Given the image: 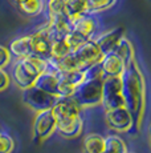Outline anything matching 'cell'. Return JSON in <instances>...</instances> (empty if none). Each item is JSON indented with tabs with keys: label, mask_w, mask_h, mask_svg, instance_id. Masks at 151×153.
Listing matches in <instances>:
<instances>
[{
	"label": "cell",
	"mask_w": 151,
	"mask_h": 153,
	"mask_svg": "<svg viewBox=\"0 0 151 153\" xmlns=\"http://www.w3.org/2000/svg\"><path fill=\"white\" fill-rule=\"evenodd\" d=\"M86 1H88L89 13H94L109 10L110 7H113L117 3V0H86Z\"/></svg>",
	"instance_id": "cell-23"
},
{
	"label": "cell",
	"mask_w": 151,
	"mask_h": 153,
	"mask_svg": "<svg viewBox=\"0 0 151 153\" xmlns=\"http://www.w3.org/2000/svg\"><path fill=\"white\" fill-rule=\"evenodd\" d=\"M48 68V61L36 55H28L20 57L13 69V80L16 85L21 89L33 85L34 80L41 72Z\"/></svg>",
	"instance_id": "cell-3"
},
{
	"label": "cell",
	"mask_w": 151,
	"mask_h": 153,
	"mask_svg": "<svg viewBox=\"0 0 151 153\" xmlns=\"http://www.w3.org/2000/svg\"><path fill=\"white\" fill-rule=\"evenodd\" d=\"M85 153H102L105 149V139L98 133H90L84 139Z\"/></svg>",
	"instance_id": "cell-19"
},
{
	"label": "cell",
	"mask_w": 151,
	"mask_h": 153,
	"mask_svg": "<svg viewBox=\"0 0 151 153\" xmlns=\"http://www.w3.org/2000/svg\"><path fill=\"white\" fill-rule=\"evenodd\" d=\"M101 67L103 71V77H113V76L122 75V72L126 68V63L115 52H109L103 55L101 60Z\"/></svg>",
	"instance_id": "cell-14"
},
{
	"label": "cell",
	"mask_w": 151,
	"mask_h": 153,
	"mask_svg": "<svg viewBox=\"0 0 151 153\" xmlns=\"http://www.w3.org/2000/svg\"><path fill=\"white\" fill-rule=\"evenodd\" d=\"M127 153H129V152H127Z\"/></svg>",
	"instance_id": "cell-32"
},
{
	"label": "cell",
	"mask_w": 151,
	"mask_h": 153,
	"mask_svg": "<svg viewBox=\"0 0 151 153\" xmlns=\"http://www.w3.org/2000/svg\"><path fill=\"white\" fill-rule=\"evenodd\" d=\"M73 55L78 63L80 71H85L93 64L100 63L103 57L102 52L98 48L94 39H89L86 42H84L81 45H78L73 51Z\"/></svg>",
	"instance_id": "cell-7"
},
{
	"label": "cell",
	"mask_w": 151,
	"mask_h": 153,
	"mask_svg": "<svg viewBox=\"0 0 151 153\" xmlns=\"http://www.w3.org/2000/svg\"><path fill=\"white\" fill-rule=\"evenodd\" d=\"M13 141L7 134L0 133V153H11L13 149Z\"/></svg>",
	"instance_id": "cell-26"
},
{
	"label": "cell",
	"mask_w": 151,
	"mask_h": 153,
	"mask_svg": "<svg viewBox=\"0 0 151 153\" xmlns=\"http://www.w3.org/2000/svg\"><path fill=\"white\" fill-rule=\"evenodd\" d=\"M59 77V96L65 97V96H72L78 84L84 81L85 73L84 71H61L57 72Z\"/></svg>",
	"instance_id": "cell-9"
},
{
	"label": "cell",
	"mask_w": 151,
	"mask_h": 153,
	"mask_svg": "<svg viewBox=\"0 0 151 153\" xmlns=\"http://www.w3.org/2000/svg\"><path fill=\"white\" fill-rule=\"evenodd\" d=\"M101 104H102L105 112L125 105V100L123 96H122V83L119 76L103 77Z\"/></svg>",
	"instance_id": "cell-5"
},
{
	"label": "cell",
	"mask_w": 151,
	"mask_h": 153,
	"mask_svg": "<svg viewBox=\"0 0 151 153\" xmlns=\"http://www.w3.org/2000/svg\"><path fill=\"white\" fill-rule=\"evenodd\" d=\"M59 97L60 96L45 92V91L34 87V85H31V87L23 89V101H24V104L27 107H29L32 111H34L36 113L45 109H51L56 104Z\"/></svg>",
	"instance_id": "cell-6"
},
{
	"label": "cell",
	"mask_w": 151,
	"mask_h": 153,
	"mask_svg": "<svg viewBox=\"0 0 151 153\" xmlns=\"http://www.w3.org/2000/svg\"><path fill=\"white\" fill-rule=\"evenodd\" d=\"M13 3H15V5H17V4H20V3H23V1H25V0H12Z\"/></svg>",
	"instance_id": "cell-29"
},
{
	"label": "cell",
	"mask_w": 151,
	"mask_h": 153,
	"mask_svg": "<svg viewBox=\"0 0 151 153\" xmlns=\"http://www.w3.org/2000/svg\"><path fill=\"white\" fill-rule=\"evenodd\" d=\"M16 7L23 15L29 16V17H33V16L40 15L43 11H44L45 1L44 0H25V1L17 4Z\"/></svg>",
	"instance_id": "cell-18"
},
{
	"label": "cell",
	"mask_w": 151,
	"mask_h": 153,
	"mask_svg": "<svg viewBox=\"0 0 151 153\" xmlns=\"http://www.w3.org/2000/svg\"><path fill=\"white\" fill-rule=\"evenodd\" d=\"M56 121V131L62 137H76L82 131L81 107L72 96L59 97L56 104L51 108Z\"/></svg>",
	"instance_id": "cell-2"
},
{
	"label": "cell",
	"mask_w": 151,
	"mask_h": 153,
	"mask_svg": "<svg viewBox=\"0 0 151 153\" xmlns=\"http://www.w3.org/2000/svg\"><path fill=\"white\" fill-rule=\"evenodd\" d=\"M34 136H36L37 141L46 140L51 137L56 131V121L52 114L51 109H45L41 112H37L36 119H34Z\"/></svg>",
	"instance_id": "cell-10"
},
{
	"label": "cell",
	"mask_w": 151,
	"mask_h": 153,
	"mask_svg": "<svg viewBox=\"0 0 151 153\" xmlns=\"http://www.w3.org/2000/svg\"><path fill=\"white\" fill-rule=\"evenodd\" d=\"M44 1H46V0H44Z\"/></svg>",
	"instance_id": "cell-31"
},
{
	"label": "cell",
	"mask_w": 151,
	"mask_h": 153,
	"mask_svg": "<svg viewBox=\"0 0 151 153\" xmlns=\"http://www.w3.org/2000/svg\"><path fill=\"white\" fill-rule=\"evenodd\" d=\"M8 51H10L11 55L17 59L31 55V35H25V36H21L19 39H15L13 42H11Z\"/></svg>",
	"instance_id": "cell-17"
},
{
	"label": "cell",
	"mask_w": 151,
	"mask_h": 153,
	"mask_svg": "<svg viewBox=\"0 0 151 153\" xmlns=\"http://www.w3.org/2000/svg\"><path fill=\"white\" fill-rule=\"evenodd\" d=\"M70 48L68 47L66 42L62 39H57L52 42V48H51V56L49 57H53V59H61L64 56H66L68 53H70Z\"/></svg>",
	"instance_id": "cell-22"
},
{
	"label": "cell",
	"mask_w": 151,
	"mask_h": 153,
	"mask_svg": "<svg viewBox=\"0 0 151 153\" xmlns=\"http://www.w3.org/2000/svg\"><path fill=\"white\" fill-rule=\"evenodd\" d=\"M51 48H52V40L49 36L48 25H43L39 28L34 33L31 35V49L32 55H36L39 57H43L48 60L51 56Z\"/></svg>",
	"instance_id": "cell-8"
},
{
	"label": "cell",
	"mask_w": 151,
	"mask_h": 153,
	"mask_svg": "<svg viewBox=\"0 0 151 153\" xmlns=\"http://www.w3.org/2000/svg\"><path fill=\"white\" fill-rule=\"evenodd\" d=\"M106 123L111 129L117 132H129L131 128L133 120L127 108L119 107L111 111H106Z\"/></svg>",
	"instance_id": "cell-11"
},
{
	"label": "cell",
	"mask_w": 151,
	"mask_h": 153,
	"mask_svg": "<svg viewBox=\"0 0 151 153\" xmlns=\"http://www.w3.org/2000/svg\"><path fill=\"white\" fill-rule=\"evenodd\" d=\"M84 73H85V79H103V71L101 67V61L86 68L84 71Z\"/></svg>",
	"instance_id": "cell-25"
},
{
	"label": "cell",
	"mask_w": 151,
	"mask_h": 153,
	"mask_svg": "<svg viewBox=\"0 0 151 153\" xmlns=\"http://www.w3.org/2000/svg\"><path fill=\"white\" fill-rule=\"evenodd\" d=\"M11 57H12V55L10 53L8 48L0 45V68H5L10 64Z\"/></svg>",
	"instance_id": "cell-27"
},
{
	"label": "cell",
	"mask_w": 151,
	"mask_h": 153,
	"mask_svg": "<svg viewBox=\"0 0 151 153\" xmlns=\"http://www.w3.org/2000/svg\"><path fill=\"white\" fill-rule=\"evenodd\" d=\"M64 13L68 16V19L73 24V22H76L78 17L89 13L88 1L86 0H65Z\"/></svg>",
	"instance_id": "cell-16"
},
{
	"label": "cell",
	"mask_w": 151,
	"mask_h": 153,
	"mask_svg": "<svg viewBox=\"0 0 151 153\" xmlns=\"http://www.w3.org/2000/svg\"><path fill=\"white\" fill-rule=\"evenodd\" d=\"M33 85L40 88V89L45 91V92L53 93V95L59 96V77H57L56 71L53 68H51L49 65L44 72L40 73L39 77L34 80Z\"/></svg>",
	"instance_id": "cell-15"
},
{
	"label": "cell",
	"mask_w": 151,
	"mask_h": 153,
	"mask_svg": "<svg viewBox=\"0 0 151 153\" xmlns=\"http://www.w3.org/2000/svg\"><path fill=\"white\" fill-rule=\"evenodd\" d=\"M10 76L8 73L4 71V68H0V92H3L4 89H7L8 85H10Z\"/></svg>",
	"instance_id": "cell-28"
},
{
	"label": "cell",
	"mask_w": 151,
	"mask_h": 153,
	"mask_svg": "<svg viewBox=\"0 0 151 153\" xmlns=\"http://www.w3.org/2000/svg\"><path fill=\"white\" fill-rule=\"evenodd\" d=\"M102 153H109V152H106V151H103V152H102Z\"/></svg>",
	"instance_id": "cell-30"
},
{
	"label": "cell",
	"mask_w": 151,
	"mask_h": 153,
	"mask_svg": "<svg viewBox=\"0 0 151 153\" xmlns=\"http://www.w3.org/2000/svg\"><path fill=\"white\" fill-rule=\"evenodd\" d=\"M102 80L103 79H84V81H81L76 87L72 97L78 102L81 108L94 107L97 104H101Z\"/></svg>",
	"instance_id": "cell-4"
},
{
	"label": "cell",
	"mask_w": 151,
	"mask_h": 153,
	"mask_svg": "<svg viewBox=\"0 0 151 153\" xmlns=\"http://www.w3.org/2000/svg\"><path fill=\"white\" fill-rule=\"evenodd\" d=\"M64 5H65V0H46L45 1L48 15L64 12Z\"/></svg>",
	"instance_id": "cell-24"
},
{
	"label": "cell",
	"mask_w": 151,
	"mask_h": 153,
	"mask_svg": "<svg viewBox=\"0 0 151 153\" xmlns=\"http://www.w3.org/2000/svg\"><path fill=\"white\" fill-rule=\"evenodd\" d=\"M119 77L122 83V96L125 100V107L130 112L133 120L130 131L135 133L141 126L144 111V81L135 60L127 64Z\"/></svg>",
	"instance_id": "cell-1"
},
{
	"label": "cell",
	"mask_w": 151,
	"mask_h": 153,
	"mask_svg": "<svg viewBox=\"0 0 151 153\" xmlns=\"http://www.w3.org/2000/svg\"><path fill=\"white\" fill-rule=\"evenodd\" d=\"M125 36V29L123 27H117L111 31L106 32V33L101 35L98 39H94V42L97 43L98 48L101 49L102 55H106L109 52H113L117 48L118 43L121 42V39Z\"/></svg>",
	"instance_id": "cell-13"
},
{
	"label": "cell",
	"mask_w": 151,
	"mask_h": 153,
	"mask_svg": "<svg viewBox=\"0 0 151 153\" xmlns=\"http://www.w3.org/2000/svg\"><path fill=\"white\" fill-rule=\"evenodd\" d=\"M113 52H115L118 56H121L122 60L127 64H130L133 60H135V56H134V47H133L131 42H130L127 37H122L121 42L118 43L117 48L114 49Z\"/></svg>",
	"instance_id": "cell-20"
},
{
	"label": "cell",
	"mask_w": 151,
	"mask_h": 153,
	"mask_svg": "<svg viewBox=\"0 0 151 153\" xmlns=\"http://www.w3.org/2000/svg\"><path fill=\"white\" fill-rule=\"evenodd\" d=\"M109 153H127L125 141L118 136H109L105 139V149Z\"/></svg>",
	"instance_id": "cell-21"
},
{
	"label": "cell",
	"mask_w": 151,
	"mask_h": 153,
	"mask_svg": "<svg viewBox=\"0 0 151 153\" xmlns=\"http://www.w3.org/2000/svg\"><path fill=\"white\" fill-rule=\"evenodd\" d=\"M98 27V22L92 13H86L84 16L78 17L72 24V31H74L77 35H80L84 40L93 39L95 31Z\"/></svg>",
	"instance_id": "cell-12"
}]
</instances>
